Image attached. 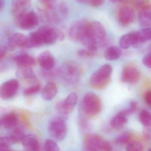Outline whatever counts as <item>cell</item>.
Listing matches in <instances>:
<instances>
[{
    "label": "cell",
    "mask_w": 151,
    "mask_h": 151,
    "mask_svg": "<svg viewBox=\"0 0 151 151\" xmlns=\"http://www.w3.org/2000/svg\"><path fill=\"white\" fill-rule=\"evenodd\" d=\"M28 38V48H35L43 45H52L58 40H63L64 35L59 30L50 27L43 26L31 32Z\"/></svg>",
    "instance_id": "obj_1"
},
{
    "label": "cell",
    "mask_w": 151,
    "mask_h": 151,
    "mask_svg": "<svg viewBox=\"0 0 151 151\" xmlns=\"http://www.w3.org/2000/svg\"><path fill=\"white\" fill-rule=\"evenodd\" d=\"M83 73L79 64L74 61H67L62 65L57 71L58 75L66 84H74L79 81Z\"/></svg>",
    "instance_id": "obj_2"
},
{
    "label": "cell",
    "mask_w": 151,
    "mask_h": 151,
    "mask_svg": "<svg viewBox=\"0 0 151 151\" xmlns=\"http://www.w3.org/2000/svg\"><path fill=\"white\" fill-rule=\"evenodd\" d=\"M102 104L100 98L94 92L85 94L82 100L80 116L87 119L98 114L102 110Z\"/></svg>",
    "instance_id": "obj_3"
},
{
    "label": "cell",
    "mask_w": 151,
    "mask_h": 151,
    "mask_svg": "<svg viewBox=\"0 0 151 151\" xmlns=\"http://www.w3.org/2000/svg\"><path fill=\"white\" fill-rule=\"evenodd\" d=\"M112 73L111 66L104 65L91 76L90 80V86L96 89H103L111 82Z\"/></svg>",
    "instance_id": "obj_4"
},
{
    "label": "cell",
    "mask_w": 151,
    "mask_h": 151,
    "mask_svg": "<svg viewBox=\"0 0 151 151\" xmlns=\"http://www.w3.org/2000/svg\"><path fill=\"white\" fill-rule=\"evenodd\" d=\"M51 136L56 141L62 142L67 134V126L64 119L60 116H55L50 120L48 126Z\"/></svg>",
    "instance_id": "obj_5"
},
{
    "label": "cell",
    "mask_w": 151,
    "mask_h": 151,
    "mask_svg": "<svg viewBox=\"0 0 151 151\" xmlns=\"http://www.w3.org/2000/svg\"><path fill=\"white\" fill-rule=\"evenodd\" d=\"M90 24L86 19L74 22L69 28V38L73 41L82 43L88 34Z\"/></svg>",
    "instance_id": "obj_6"
},
{
    "label": "cell",
    "mask_w": 151,
    "mask_h": 151,
    "mask_svg": "<svg viewBox=\"0 0 151 151\" xmlns=\"http://www.w3.org/2000/svg\"><path fill=\"white\" fill-rule=\"evenodd\" d=\"M18 27L23 30H31L39 24L37 15L33 11H27L15 17Z\"/></svg>",
    "instance_id": "obj_7"
},
{
    "label": "cell",
    "mask_w": 151,
    "mask_h": 151,
    "mask_svg": "<svg viewBox=\"0 0 151 151\" xmlns=\"http://www.w3.org/2000/svg\"><path fill=\"white\" fill-rule=\"evenodd\" d=\"M78 96L75 93H71L64 99L56 105L57 111L63 116H67L72 112L77 104Z\"/></svg>",
    "instance_id": "obj_8"
},
{
    "label": "cell",
    "mask_w": 151,
    "mask_h": 151,
    "mask_svg": "<svg viewBox=\"0 0 151 151\" xmlns=\"http://www.w3.org/2000/svg\"><path fill=\"white\" fill-rule=\"evenodd\" d=\"M19 82L16 79L4 82L0 88V96L3 100H8L14 97L18 91Z\"/></svg>",
    "instance_id": "obj_9"
},
{
    "label": "cell",
    "mask_w": 151,
    "mask_h": 151,
    "mask_svg": "<svg viewBox=\"0 0 151 151\" xmlns=\"http://www.w3.org/2000/svg\"><path fill=\"white\" fill-rule=\"evenodd\" d=\"M105 141L101 137L94 134L86 136L83 143L84 151H100Z\"/></svg>",
    "instance_id": "obj_10"
},
{
    "label": "cell",
    "mask_w": 151,
    "mask_h": 151,
    "mask_svg": "<svg viewBox=\"0 0 151 151\" xmlns=\"http://www.w3.org/2000/svg\"><path fill=\"white\" fill-rule=\"evenodd\" d=\"M92 35L98 47H103L106 42V33L104 26L100 22L94 21L90 23Z\"/></svg>",
    "instance_id": "obj_11"
},
{
    "label": "cell",
    "mask_w": 151,
    "mask_h": 151,
    "mask_svg": "<svg viewBox=\"0 0 151 151\" xmlns=\"http://www.w3.org/2000/svg\"><path fill=\"white\" fill-rule=\"evenodd\" d=\"M141 73L139 70L134 65H127L123 68L121 79L124 82L136 83L139 81Z\"/></svg>",
    "instance_id": "obj_12"
},
{
    "label": "cell",
    "mask_w": 151,
    "mask_h": 151,
    "mask_svg": "<svg viewBox=\"0 0 151 151\" xmlns=\"http://www.w3.org/2000/svg\"><path fill=\"white\" fill-rule=\"evenodd\" d=\"M135 17L134 12L130 6H122L118 10L117 18L119 23L121 25L126 26L130 24L133 23Z\"/></svg>",
    "instance_id": "obj_13"
},
{
    "label": "cell",
    "mask_w": 151,
    "mask_h": 151,
    "mask_svg": "<svg viewBox=\"0 0 151 151\" xmlns=\"http://www.w3.org/2000/svg\"><path fill=\"white\" fill-rule=\"evenodd\" d=\"M37 61L42 69L45 70H52L56 65L54 56L48 50H45L40 54Z\"/></svg>",
    "instance_id": "obj_14"
},
{
    "label": "cell",
    "mask_w": 151,
    "mask_h": 151,
    "mask_svg": "<svg viewBox=\"0 0 151 151\" xmlns=\"http://www.w3.org/2000/svg\"><path fill=\"white\" fill-rule=\"evenodd\" d=\"M28 36L20 33L13 34L9 39L8 47L13 50L17 47L28 48Z\"/></svg>",
    "instance_id": "obj_15"
},
{
    "label": "cell",
    "mask_w": 151,
    "mask_h": 151,
    "mask_svg": "<svg viewBox=\"0 0 151 151\" xmlns=\"http://www.w3.org/2000/svg\"><path fill=\"white\" fill-rule=\"evenodd\" d=\"M16 74L19 79L26 82L33 84L37 82V77L31 67H18Z\"/></svg>",
    "instance_id": "obj_16"
},
{
    "label": "cell",
    "mask_w": 151,
    "mask_h": 151,
    "mask_svg": "<svg viewBox=\"0 0 151 151\" xmlns=\"http://www.w3.org/2000/svg\"><path fill=\"white\" fill-rule=\"evenodd\" d=\"M31 0H12L11 11L14 17L27 11Z\"/></svg>",
    "instance_id": "obj_17"
},
{
    "label": "cell",
    "mask_w": 151,
    "mask_h": 151,
    "mask_svg": "<svg viewBox=\"0 0 151 151\" xmlns=\"http://www.w3.org/2000/svg\"><path fill=\"white\" fill-rule=\"evenodd\" d=\"M13 59L18 67H31L36 64L34 58L27 53L18 54L15 56Z\"/></svg>",
    "instance_id": "obj_18"
},
{
    "label": "cell",
    "mask_w": 151,
    "mask_h": 151,
    "mask_svg": "<svg viewBox=\"0 0 151 151\" xmlns=\"http://www.w3.org/2000/svg\"><path fill=\"white\" fill-rule=\"evenodd\" d=\"M137 40L136 32L124 35L119 40L120 47L123 49H127L130 47H137Z\"/></svg>",
    "instance_id": "obj_19"
},
{
    "label": "cell",
    "mask_w": 151,
    "mask_h": 151,
    "mask_svg": "<svg viewBox=\"0 0 151 151\" xmlns=\"http://www.w3.org/2000/svg\"><path fill=\"white\" fill-rule=\"evenodd\" d=\"M22 144L26 151L40 150L39 141L36 137L34 135L28 134L25 136Z\"/></svg>",
    "instance_id": "obj_20"
},
{
    "label": "cell",
    "mask_w": 151,
    "mask_h": 151,
    "mask_svg": "<svg viewBox=\"0 0 151 151\" xmlns=\"http://www.w3.org/2000/svg\"><path fill=\"white\" fill-rule=\"evenodd\" d=\"M56 85L52 82H49L44 86L42 91L41 96L44 100L49 101L55 97L57 93Z\"/></svg>",
    "instance_id": "obj_21"
},
{
    "label": "cell",
    "mask_w": 151,
    "mask_h": 151,
    "mask_svg": "<svg viewBox=\"0 0 151 151\" xmlns=\"http://www.w3.org/2000/svg\"><path fill=\"white\" fill-rule=\"evenodd\" d=\"M18 117L15 112H12L5 114L1 119V126L4 128L10 129L15 127L17 124Z\"/></svg>",
    "instance_id": "obj_22"
},
{
    "label": "cell",
    "mask_w": 151,
    "mask_h": 151,
    "mask_svg": "<svg viewBox=\"0 0 151 151\" xmlns=\"http://www.w3.org/2000/svg\"><path fill=\"white\" fill-rule=\"evenodd\" d=\"M138 19L142 26L148 27L151 25V6L139 11Z\"/></svg>",
    "instance_id": "obj_23"
},
{
    "label": "cell",
    "mask_w": 151,
    "mask_h": 151,
    "mask_svg": "<svg viewBox=\"0 0 151 151\" xmlns=\"http://www.w3.org/2000/svg\"><path fill=\"white\" fill-rule=\"evenodd\" d=\"M127 116L121 111L114 115L111 120V126L114 128H119L127 122Z\"/></svg>",
    "instance_id": "obj_24"
},
{
    "label": "cell",
    "mask_w": 151,
    "mask_h": 151,
    "mask_svg": "<svg viewBox=\"0 0 151 151\" xmlns=\"http://www.w3.org/2000/svg\"><path fill=\"white\" fill-rule=\"evenodd\" d=\"M136 33L137 40V47L151 40V28L147 27L144 28L140 31L136 32Z\"/></svg>",
    "instance_id": "obj_25"
},
{
    "label": "cell",
    "mask_w": 151,
    "mask_h": 151,
    "mask_svg": "<svg viewBox=\"0 0 151 151\" xmlns=\"http://www.w3.org/2000/svg\"><path fill=\"white\" fill-rule=\"evenodd\" d=\"M120 49L116 46L109 47L105 53V58L108 61H114L118 59L121 55Z\"/></svg>",
    "instance_id": "obj_26"
},
{
    "label": "cell",
    "mask_w": 151,
    "mask_h": 151,
    "mask_svg": "<svg viewBox=\"0 0 151 151\" xmlns=\"http://www.w3.org/2000/svg\"><path fill=\"white\" fill-rule=\"evenodd\" d=\"M24 132L20 128H15L8 136L11 144L22 142L25 137Z\"/></svg>",
    "instance_id": "obj_27"
},
{
    "label": "cell",
    "mask_w": 151,
    "mask_h": 151,
    "mask_svg": "<svg viewBox=\"0 0 151 151\" xmlns=\"http://www.w3.org/2000/svg\"><path fill=\"white\" fill-rule=\"evenodd\" d=\"M139 119L141 123L145 127L151 126V114L149 111L142 110L139 115Z\"/></svg>",
    "instance_id": "obj_28"
},
{
    "label": "cell",
    "mask_w": 151,
    "mask_h": 151,
    "mask_svg": "<svg viewBox=\"0 0 151 151\" xmlns=\"http://www.w3.org/2000/svg\"><path fill=\"white\" fill-rule=\"evenodd\" d=\"M131 3L139 11L151 6L150 0H133Z\"/></svg>",
    "instance_id": "obj_29"
},
{
    "label": "cell",
    "mask_w": 151,
    "mask_h": 151,
    "mask_svg": "<svg viewBox=\"0 0 151 151\" xmlns=\"http://www.w3.org/2000/svg\"><path fill=\"white\" fill-rule=\"evenodd\" d=\"M41 85L40 83H35L24 89L23 94L25 96H31L40 91Z\"/></svg>",
    "instance_id": "obj_30"
},
{
    "label": "cell",
    "mask_w": 151,
    "mask_h": 151,
    "mask_svg": "<svg viewBox=\"0 0 151 151\" xmlns=\"http://www.w3.org/2000/svg\"><path fill=\"white\" fill-rule=\"evenodd\" d=\"M45 151H59V147L56 142L52 139H47L44 144Z\"/></svg>",
    "instance_id": "obj_31"
},
{
    "label": "cell",
    "mask_w": 151,
    "mask_h": 151,
    "mask_svg": "<svg viewBox=\"0 0 151 151\" xmlns=\"http://www.w3.org/2000/svg\"><path fill=\"white\" fill-rule=\"evenodd\" d=\"M126 151H143V147L141 143L137 141H132L127 144Z\"/></svg>",
    "instance_id": "obj_32"
},
{
    "label": "cell",
    "mask_w": 151,
    "mask_h": 151,
    "mask_svg": "<svg viewBox=\"0 0 151 151\" xmlns=\"http://www.w3.org/2000/svg\"><path fill=\"white\" fill-rule=\"evenodd\" d=\"M130 134L129 133H124L119 136L116 139L115 142L118 144H125L128 143L130 140Z\"/></svg>",
    "instance_id": "obj_33"
},
{
    "label": "cell",
    "mask_w": 151,
    "mask_h": 151,
    "mask_svg": "<svg viewBox=\"0 0 151 151\" xmlns=\"http://www.w3.org/2000/svg\"><path fill=\"white\" fill-rule=\"evenodd\" d=\"M137 107V104L136 102L134 101H132L130 102L128 108H126L125 110H122L121 111L125 115L127 116L129 114L134 113L136 110Z\"/></svg>",
    "instance_id": "obj_34"
},
{
    "label": "cell",
    "mask_w": 151,
    "mask_h": 151,
    "mask_svg": "<svg viewBox=\"0 0 151 151\" xmlns=\"http://www.w3.org/2000/svg\"><path fill=\"white\" fill-rule=\"evenodd\" d=\"M39 1L46 7V9L49 10H52L55 7L56 0H39Z\"/></svg>",
    "instance_id": "obj_35"
},
{
    "label": "cell",
    "mask_w": 151,
    "mask_h": 151,
    "mask_svg": "<svg viewBox=\"0 0 151 151\" xmlns=\"http://www.w3.org/2000/svg\"><path fill=\"white\" fill-rule=\"evenodd\" d=\"M95 53L88 49H81L78 51V55L83 58H91L94 56Z\"/></svg>",
    "instance_id": "obj_36"
},
{
    "label": "cell",
    "mask_w": 151,
    "mask_h": 151,
    "mask_svg": "<svg viewBox=\"0 0 151 151\" xmlns=\"http://www.w3.org/2000/svg\"><path fill=\"white\" fill-rule=\"evenodd\" d=\"M144 100L147 106L151 109V89L146 91L144 95Z\"/></svg>",
    "instance_id": "obj_37"
},
{
    "label": "cell",
    "mask_w": 151,
    "mask_h": 151,
    "mask_svg": "<svg viewBox=\"0 0 151 151\" xmlns=\"http://www.w3.org/2000/svg\"><path fill=\"white\" fill-rule=\"evenodd\" d=\"M142 62L146 67L151 69V53L145 55L143 58Z\"/></svg>",
    "instance_id": "obj_38"
},
{
    "label": "cell",
    "mask_w": 151,
    "mask_h": 151,
    "mask_svg": "<svg viewBox=\"0 0 151 151\" xmlns=\"http://www.w3.org/2000/svg\"><path fill=\"white\" fill-rule=\"evenodd\" d=\"M0 151H10L9 144L1 139L0 140Z\"/></svg>",
    "instance_id": "obj_39"
},
{
    "label": "cell",
    "mask_w": 151,
    "mask_h": 151,
    "mask_svg": "<svg viewBox=\"0 0 151 151\" xmlns=\"http://www.w3.org/2000/svg\"><path fill=\"white\" fill-rule=\"evenodd\" d=\"M144 137L147 140H151V128L150 127H146L144 130Z\"/></svg>",
    "instance_id": "obj_40"
},
{
    "label": "cell",
    "mask_w": 151,
    "mask_h": 151,
    "mask_svg": "<svg viewBox=\"0 0 151 151\" xmlns=\"http://www.w3.org/2000/svg\"><path fill=\"white\" fill-rule=\"evenodd\" d=\"M104 3V0H90L89 5L93 7H98L102 5Z\"/></svg>",
    "instance_id": "obj_41"
},
{
    "label": "cell",
    "mask_w": 151,
    "mask_h": 151,
    "mask_svg": "<svg viewBox=\"0 0 151 151\" xmlns=\"http://www.w3.org/2000/svg\"><path fill=\"white\" fill-rule=\"evenodd\" d=\"M7 50H8V48L7 47H5V46L1 47V49H0V59L1 60L4 58L7 54Z\"/></svg>",
    "instance_id": "obj_42"
},
{
    "label": "cell",
    "mask_w": 151,
    "mask_h": 151,
    "mask_svg": "<svg viewBox=\"0 0 151 151\" xmlns=\"http://www.w3.org/2000/svg\"><path fill=\"white\" fill-rule=\"evenodd\" d=\"M78 2L82 4H89L90 0H76Z\"/></svg>",
    "instance_id": "obj_43"
},
{
    "label": "cell",
    "mask_w": 151,
    "mask_h": 151,
    "mask_svg": "<svg viewBox=\"0 0 151 151\" xmlns=\"http://www.w3.org/2000/svg\"><path fill=\"white\" fill-rule=\"evenodd\" d=\"M4 7V0H1L0 1V9L1 11Z\"/></svg>",
    "instance_id": "obj_44"
},
{
    "label": "cell",
    "mask_w": 151,
    "mask_h": 151,
    "mask_svg": "<svg viewBox=\"0 0 151 151\" xmlns=\"http://www.w3.org/2000/svg\"><path fill=\"white\" fill-rule=\"evenodd\" d=\"M111 1L114 3H118L122 1L123 0H111Z\"/></svg>",
    "instance_id": "obj_45"
},
{
    "label": "cell",
    "mask_w": 151,
    "mask_h": 151,
    "mask_svg": "<svg viewBox=\"0 0 151 151\" xmlns=\"http://www.w3.org/2000/svg\"><path fill=\"white\" fill-rule=\"evenodd\" d=\"M148 151H151V149H150V150H149Z\"/></svg>",
    "instance_id": "obj_46"
}]
</instances>
